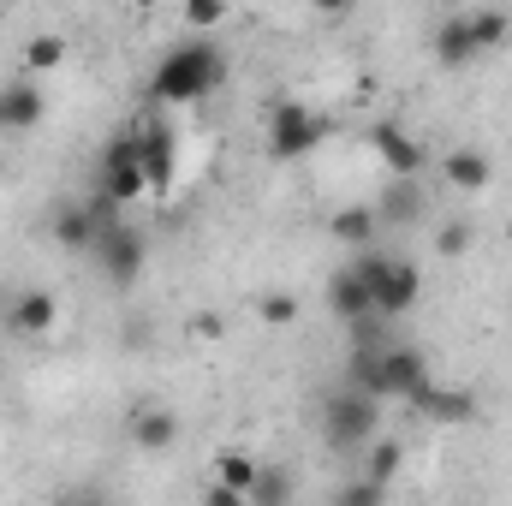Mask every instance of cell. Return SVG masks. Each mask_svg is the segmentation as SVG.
<instances>
[{"instance_id": "cell-8", "label": "cell", "mask_w": 512, "mask_h": 506, "mask_svg": "<svg viewBox=\"0 0 512 506\" xmlns=\"http://www.w3.org/2000/svg\"><path fill=\"white\" fill-rule=\"evenodd\" d=\"M143 233H131L126 221H108L102 227V274L114 280V286H131L137 274H143Z\"/></svg>"}, {"instance_id": "cell-21", "label": "cell", "mask_w": 512, "mask_h": 506, "mask_svg": "<svg viewBox=\"0 0 512 506\" xmlns=\"http://www.w3.org/2000/svg\"><path fill=\"white\" fill-rule=\"evenodd\" d=\"M298 316H304V304H298L292 292H262V298H256V322H262V328H292Z\"/></svg>"}, {"instance_id": "cell-24", "label": "cell", "mask_w": 512, "mask_h": 506, "mask_svg": "<svg viewBox=\"0 0 512 506\" xmlns=\"http://www.w3.org/2000/svg\"><path fill=\"white\" fill-rule=\"evenodd\" d=\"M185 334H191V340H197V346H209V340H221V334H227V322H221V316H215V310H197V316H191V322H185Z\"/></svg>"}, {"instance_id": "cell-2", "label": "cell", "mask_w": 512, "mask_h": 506, "mask_svg": "<svg viewBox=\"0 0 512 506\" xmlns=\"http://www.w3.org/2000/svg\"><path fill=\"white\" fill-rule=\"evenodd\" d=\"M376 423H382L376 393H340V399H328V411H322V435H328L334 453H358V447L376 435Z\"/></svg>"}, {"instance_id": "cell-23", "label": "cell", "mask_w": 512, "mask_h": 506, "mask_svg": "<svg viewBox=\"0 0 512 506\" xmlns=\"http://www.w3.org/2000/svg\"><path fill=\"white\" fill-rule=\"evenodd\" d=\"M221 18H227V0H185V30L209 36V30H215Z\"/></svg>"}, {"instance_id": "cell-13", "label": "cell", "mask_w": 512, "mask_h": 506, "mask_svg": "<svg viewBox=\"0 0 512 506\" xmlns=\"http://www.w3.org/2000/svg\"><path fill=\"white\" fill-rule=\"evenodd\" d=\"M42 114H48V102H42V90H36L30 78H18V84L0 96V126L30 131V126H42Z\"/></svg>"}, {"instance_id": "cell-4", "label": "cell", "mask_w": 512, "mask_h": 506, "mask_svg": "<svg viewBox=\"0 0 512 506\" xmlns=\"http://www.w3.org/2000/svg\"><path fill=\"white\" fill-rule=\"evenodd\" d=\"M423 393H429V364H423L417 346H387V352H376V399L417 405Z\"/></svg>"}, {"instance_id": "cell-7", "label": "cell", "mask_w": 512, "mask_h": 506, "mask_svg": "<svg viewBox=\"0 0 512 506\" xmlns=\"http://www.w3.org/2000/svg\"><path fill=\"white\" fill-rule=\"evenodd\" d=\"M137 155H143V179L149 191H167L173 173H179V143L167 120H137Z\"/></svg>"}, {"instance_id": "cell-15", "label": "cell", "mask_w": 512, "mask_h": 506, "mask_svg": "<svg viewBox=\"0 0 512 506\" xmlns=\"http://www.w3.org/2000/svg\"><path fill=\"white\" fill-rule=\"evenodd\" d=\"M441 173H447V185H453V191H483V185L495 179V161H489L483 149H447Z\"/></svg>"}, {"instance_id": "cell-6", "label": "cell", "mask_w": 512, "mask_h": 506, "mask_svg": "<svg viewBox=\"0 0 512 506\" xmlns=\"http://www.w3.org/2000/svg\"><path fill=\"white\" fill-rule=\"evenodd\" d=\"M370 292H376V316H411L423 298V268L405 256H382V268L370 274Z\"/></svg>"}, {"instance_id": "cell-1", "label": "cell", "mask_w": 512, "mask_h": 506, "mask_svg": "<svg viewBox=\"0 0 512 506\" xmlns=\"http://www.w3.org/2000/svg\"><path fill=\"white\" fill-rule=\"evenodd\" d=\"M221 78H227V54H221V42L191 36V42H179V48H167V54L155 60L149 102H161V108H191V102H203Z\"/></svg>"}, {"instance_id": "cell-17", "label": "cell", "mask_w": 512, "mask_h": 506, "mask_svg": "<svg viewBox=\"0 0 512 506\" xmlns=\"http://www.w3.org/2000/svg\"><path fill=\"white\" fill-rule=\"evenodd\" d=\"M24 78H42V72H60L66 66V36L60 30H36L30 42H24Z\"/></svg>"}, {"instance_id": "cell-16", "label": "cell", "mask_w": 512, "mask_h": 506, "mask_svg": "<svg viewBox=\"0 0 512 506\" xmlns=\"http://www.w3.org/2000/svg\"><path fill=\"white\" fill-rule=\"evenodd\" d=\"M96 239H102L96 209H60V215H54V245H60V251H90Z\"/></svg>"}, {"instance_id": "cell-26", "label": "cell", "mask_w": 512, "mask_h": 506, "mask_svg": "<svg viewBox=\"0 0 512 506\" xmlns=\"http://www.w3.org/2000/svg\"><path fill=\"white\" fill-rule=\"evenodd\" d=\"M435 251H441V256H465V251H471V227H465V221L441 227V233H435Z\"/></svg>"}, {"instance_id": "cell-14", "label": "cell", "mask_w": 512, "mask_h": 506, "mask_svg": "<svg viewBox=\"0 0 512 506\" xmlns=\"http://www.w3.org/2000/svg\"><path fill=\"white\" fill-rule=\"evenodd\" d=\"M483 48H477V36H471V18H447L441 30H435V60L447 66V72H459V66H471Z\"/></svg>"}, {"instance_id": "cell-22", "label": "cell", "mask_w": 512, "mask_h": 506, "mask_svg": "<svg viewBox=\"0 0 512 506\" xmlns=\"http://www.w3.org/2000/svg\"><path fill=\"white\" fill-rule=\"evenodd\" d=\"M471 36H477V48H501L512 36V18L507 12H477V18H471Z\"/></svg>"}, {"instance_id": "cell-10", "label": "cell", "mask_w": 512, "mask_h": 506, "mask_svg": "<svg viewBox=\"0 0 512 506\" xmlns=\"http://www.w3.org/2000/svg\"><path fill=\"white\" fill-rule=\"evenodd\" d=\"M370 149L382 155V167L399 173V179H417L423 173V143L405 126H370Z\"/></svg>"}, {"instance_id": "cell-27", "label": "cell", "mask_w": 512, "mask_h": 506, "mask_svg": "<svg viewBox=\"0 0 512 506\" xmlns=\"http://www.w3.org/2000/svg\"><path fill=\"white\" fill-rule=\"evenodd\" d=\"M209 506H251V501H245L239 489H227V483H215V489H209Z\"/></svg>"}, {"instance_id": "cell-30", "label": "cell", "mask_w": 512, "mask_h": 506, "mask_svg": "<svg viewBox=\"0 0 512 506\" xmlns=\"http://www.w3.org/2000/svg\"><path fill=\"white\" fill-rule=\"evenodd\" d=\"M137 6H155V0H137Z\"/></svg>"}, {"instance_id": "cell-28", "label": "cell", "mask_w": 512, "mask_h": 506, "mask_svg": "<svg viewBox=\"0 0 512 506\" xmlns=\"http://www.w3.org/2000/svg\"><path fill=\"white\" fill-rule=\"evenodd\" d=\"M310 6H316V12H322V18H346V12H352V6H358V0H310Z\"/></svg>"}, {"instance_id": "cell-3", "label": "cell", "mask_w": 512, "mask_h": 506, "mask_svg": "<svg viewBox=\"0 0 512 506\" xmlns=\"http://www.w3.org/2000/svg\"><path fill=\"white\" fill-rule=\"evenodd\" d=\"M322 120L304 108V102H280L274 114H268V155L274 161H304L316 143H322Z\"/></svg>"}, {"instance_id": "cell-5", "label": "cell", "mask_w": 512, "mask_h": 506, "mask_svg": "<svg viewBox=\"0 0 512 506\" xmlns=\"http://www.w3.org/2000/svg\"><path fill=\"white\" fill-rule=\"evenodd\" d=\"M102 197L108 203H137V197H149V179H143V155H137V131L126 137H114L108 143V155H102Z\"/></svg>"}, {"instance_id": "cell-11", "label": "cell", "mask_w": 512, "mask_h": 506, "mask_svg": "<svg viewBox=\"0 0 512 506\" xmlns=\"http://www.w3.org/2000/svg\"><path fill=\"white\" fill-rule=\"evenodd\" d=\"M179 441V417L167 405H137L131 411V447L137 453H167Z\"/></svg>"}, {"instance_id": "cell-12", "label": "cell", "mask_w": 512, "mask_h": 506, "mask_svg": "<svg viewBox=\"0 0 512 506\" xmlns=\"http://www.w3.org/2000/svg\"><path fill=\"white\" fill-rule=\"evenodd\" d=\"M54 322H60V298L48 286H30V292L12 298V328L18 334H54Z\"/></svg>"}, {"instance_id": "cell-29", "label": "cell", "mask_w": 512, "mask_h": 506, "mask_svg": "<svg viewBox=\"0 0 512 506\" xmlns=\"http://www.w3.org/2000/svg\"><path fill=\"white\" fill-rule=\"evenodd\" d=\"M507 245H512V221H507Z\"/></svg>"}, {"instance_id": "cell-20", "label": "cell", "mask_w": 512, "mask_h": 506, "mask_svg": "<svg viewBox=\"0 0 512 506\" xmlns=\"http://www.w3.org/2000/svg\"><path fill=\"white\" fill-rule=\"evenodd\" d=\"M328 233H334L340 245H352V251H364V245L376 239V209H340Z\"/></svg>"}, {"instance_id": "cell-19", "label": "cell", "mask_w": 512, "mask_h": 506, "mask_svg": "<svg viewBox=\"0 0 512 506\" xmlns=\"http://www.w3.org/2000/svg\"><path fill=\"white\" fill-rule=\"evenodd\" d=\"M417 405H423L435 423H471V393H459V387H429Z\"/></svg>"}, {"instance_id": "cell-25", "label": "cell", "mask_w": 512, "mask_h": 506, "mask_svg": "<svg viewBox=\"0 0 512 506\" xmlns=\"http://www.w3.org/2000/svg\"><path fill=\"white\" fill-rule=\"evenodd\" d=\"M399 459H405V453H399V441H382V447L370 453V477H376V483H393V471H399Z\"/></svg>"}, {"instance_id": "cell-9", "label": "cell", "mask_w": 512, "mask_h": 506, "mask_svg": "<svg viewBox=\"0 0 512 506\" xmlns=\"http://www.w3.org/2000/svg\"><path fill=\"white\" fill-rule=\"evenodd\" d=\"M328 310L352 328V322H376V292H370V280L346 262V268H334V280H328Z\"/></svg>"}, {"instance_id": "cell-18", "label": "cell", "mask_w": 512, "mask_h": 506, "mask_svg": "<svg viewBox=\"0 0 512 506\" xmlns=\"http://www.w3.org/2000/svg\"><path fill=\"white\" fill-rule=\"evenodd\" d=\"M256 471H262V459H251V453H239V447H227V453L215 459V477H221L227 489H239L245 501H251V489H256Z\"/></svg>"}]
</instances>
